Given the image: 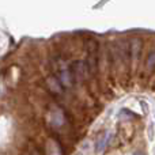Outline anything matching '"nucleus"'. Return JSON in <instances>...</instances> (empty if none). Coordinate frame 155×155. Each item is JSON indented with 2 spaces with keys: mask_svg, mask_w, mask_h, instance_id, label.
Listing matches in <instances>:
<instances>
[{
  "mask_svg": "<svg viewBox=\"0 0 155 155\" xmlns=\"http://www.w3.org/2000/svg\"><path fill=\"white\" fill-rule=\"evenodd\" d=\"M147 67L148 68H154L155 67V52L148 56V59H147Z\"/></svg>",
  "mask_w": 155,
  "mask_h": 155,
  "instance_id": "obj_7",
  "label": "nucleus"
},
{
  "mask_svg": "<svg viewBox=\"0 0 155 155\" xmlns=\"http://www.w3.org/2000/svg\"><path fill=\"white\" fill-rule=\"evenodd\" d=\"M107 137H109V135H102L98 139V142H97V151L98 153H102V150L105 148V146L107 143Z\"/></svg>",
  "mask_w": 155,
  "mask_h": 155,
  "instance_id": "obj_6",
  "label": "nucleus"
},
{
  "mask_svg": "<svg viewBox=\"0 0 155 155\" xmlns=\"http://www.w3.org/2000/svg\"><path fill=\"white\" fill-rule=\"evenodd\" d=\"M135 155H143L142 153H136V154H135Z\"/></svg>",
  "mask_w": 155,
  "mask_h": 155,
  "instance_id": "obj_9",
  "label": "nucleus"
},
{
  "mask_svg": "<svg viewBox=\"0 0 155 155\" xmlns=\"http://www.w3.org/2000/svg\"><path fill=\"white\" fill-rule=\"evenodd\" d=\"M46 83H48V87L51 88V91H53V93H61L63 91V87H61V84L59 83V80L56 79L54 76H51V78H48L46 79Z\"/></svg>",
  "mask_w": 155,
  "mask_h": 155,
  "instance_id": "obj_5",
  "label": "nucleus"
},
{
  "mask_svg": "<svg viewBox=\"0 0 155 155\" xmlns=\"http://www.w3.org/2000/svg\"><path fill=\"white\" fill-rule=\"evenodd\" d=\"M31 155H40V154H38L37 151H33V153H31Z\"/></svg>",
  "mask_w": 155,
  "mask_h": 155,
  "instance_id": "obj_8",
  "label": "nucleus"
},
{
  "mask_svg": "<svg viewBox=\"0 0 155 155\" xmlns=\"http://www.w3.org/2000/svg\"><path fill=\"white\" fill-rule=\"evenodd\" d=\"M87 68L90 71V74L95 72L98 68V42L95 40H90L87 45Z\"/></svg>",
  "mask_w": 155,
  "mask_h": 155,
  "instance_id": "obj_2",
  "label": "nucleus"
},
{
  "mask_svg": "<svg viewBox=\"0 0 155 155\" xmlns=\"http://www.w3.org/2000/svg\"><path fill=\"white\" fill-rule=\"evenodd\" d=\"M52 70H53L54 78L59 80V83L65 88L72 87L74 84V75H72V70L71 65L65 61L61 57H56L52 60Z\"/></svg>",
  "mask_w": 155,
  "mask_h": 155,
  "instance_id": "obj_1",
  "label": "nucleus"
},
{
  "mask_svg": "<svg viewBox=\"0 0 155 155\" xmlns=\"http://www.w3.org/2000/svg\"><path fill=\"white\" fill-rule=\"evenodd\" d=\"M140 52H142V41L139 38H134L129 42V54L134 60H136L140 57Z\"/></svg>",
  "mask_w": 155,
  "mask_h": 155,
  "instance_id": "obj_4",
  "label": "nucleus"
},
{
  "mask_svg": "<svg viewBox=\"0 0 155 155\" xmlns=\"http://www.w3.org/2000/svg\"><path fill=\"white\" fill-rule=\"evenodd\" d=\"M71 70H72V75L74 79L78 80H86L90 75V71L87 68V64L83 60H78L72 65H71Z\"/></svg>",
  "mask_w": 155,
  "mask_h": 155,
  "instance_id": "obj_3",
  "label": "nucleus"
}]
</instances>
